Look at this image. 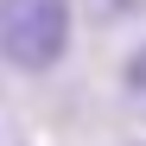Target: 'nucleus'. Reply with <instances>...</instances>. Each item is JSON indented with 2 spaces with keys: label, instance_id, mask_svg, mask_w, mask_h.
<instances>
[{
  "label": "nucleus",
  "instance_id": "obj_1",
  "mask_svg": "<svg viewBox=\"0 0 146 146\" xmlns=\"http://www.w3.org/2000/svg\"><path fill=\"white\" fill-rule=\"evenodd\" d=\"M76 0H0V57L26 76L57 70L70 51Z\"/></svg>",
  "mask_w": 146,
  "mask_h": 146
},
{
  "label": "nucleus",
  "instance_id": "obj_2",
  "mask_svg": "<svg viewBox=\"0 0 146 146\" xmlns=\"http://www.w3.org/2000/svg\"><path fill=\"white\" fill-rule=\"evenodd\" d=\"M121 89H127V102L146 114V44H140V51H133L127 64H121Z\"/></svg>",
  "mask_w": 146,
  "mask_h": 146
},
{
  "label": "nucleus",
  "instance_id": "obj_3",
  "mask_svg": "<svg viewBox=\"0 0 146 146\" xmlns=\"http://www.w3.org/2000/svg\"><path fill=\"white\" fill-rule=\"evenodd\" d=\"M83 13H89V19H102V26H114V19L146 13V0H83Z\"/></svg>",
  "mask_w": 146,
  "mask_h": 146
},
{
  "label": "nucleus",
  "instance_id": "obj_4",
  "mask_svg": "<svg viewBox=\"0 0 146 146\" xmlns=\"http://www.w3.org/2000/svg\"><path fill=\"white\" fill-rule=\"evenodd\" d=\"M140 146H146V140H140Z\"/></svg>",
  "mask_w": 146,
  "mask_h": 146
}]
</instances>
